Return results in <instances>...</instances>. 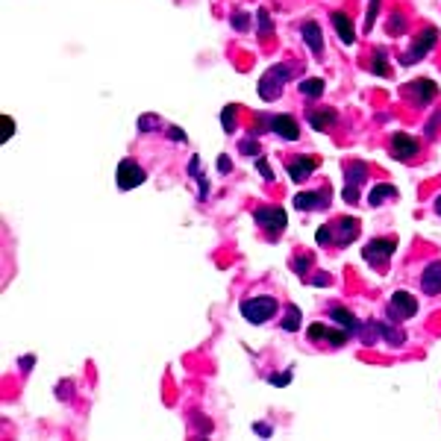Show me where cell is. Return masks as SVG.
Instances as JSON below:
<instances>
[{"mask_svg": "<svg viewBox=\"0 0 441 441\" xmlns=\"http://www.w3.org/2000/svg\"><path fill=\"white\" fill-rule=\"evenodd\" d=\"M412 94L426 106V103H430L433 97L438 94V85H435V80H415V83H412Z\"/></svg>", "mask_w": 441, "mask_h": 441, "instance_id": "19", "label": "cell"}, {"mask_svg": "<svg viewBox=\"0 0 441 441\" xmlns=\"http://www.w3.org/2000/svg\"><path fill=\"white\" fill-rule=\"evenodd\" d=\"M435 212L441 215V198H435Z\"/></svg>", "mask_w": 441, "mask_h": 441, "instance_id": "43", "label": "cell"}, {"mask_svg": "<svg viewBox=\"0 0 441 441\" xmlns=\"http://www.w3.org/2000/svg\"><path fill=\"white\" fill-rule=\"evenodd\" d=\"M347 336H350L347 329H327L324 324H312V327H309V338H315V341H318V338H327L329 345H336V347L345 345Z\"/></svg>", "mask_w": 441, "mask_h": 441, "instance_id": "14", "label": "cell"}, {"mask_svg": "<svg viewBox=\"0 0 441 441\" xmlns=\"http://www.w3.org/2000/svg\"><path fill=\"white\" fill-rule=\"evenodd\" d=\"M271 130L277 132L279 139H286V141H297V139H300V127H297V121H294L291 115H277V118H271Z\"/></svg>", "mask_w": 441, "mask_h": 441, "instance_id": "11", "label": "cell"}, {"mask_svg": "<svg viewBox=\"0 0 441 441\" xmlns=\"http://www.w3.org/2000/svg\"><path fill=\"white\" fill-rule=\"evenodd\" d=\"M271 27H274V24H271V15H268V12L262 9V12H259V35H265Z\"/></svg>", "mask_w": 441, "mask_h": 441, "instance_id": "32", "label": "cell"}, {"mask_svg": "<svg viewBox=\"0 0 441 441\" xmlns=\"http://www.w3.org/2000/svg\"><path fill=\"white\" fill-rule=\"evenodd\" d=\"M291 265L297 268V271H306V265H309V259H306V256H300V259H294Z\"/></svg>", "mask_w": 441, "mask_h": 441, "instance_id": "41", "label": "cell"}, {"mask_svg": "<svg viewBox=\"0 0 441 441\" xmlns=\"http://www.w3.org/2000/svg\"><path fill=\"white\" fill-rule=\"evenodd\" d=\"M403 30V15H395V21H391V33H400Z\"/></svg>", "mask_w": 441, "mask_h": 441, "instance_id": "40", "label": "cell"}, {"mask_svg": "<svg viewBox=\"0 0 441 441\" xmlns=\"http://www.w3.org/2000/svg\"><path fill=\"white\" fill-rule=\"evenodd\" d=\"M239 150H241V153H259V144H256V141H241Z\"/></svg>", "mask_w": 441, "mask_h": 441, "instance_id": "34", "label": "cell"}, {"mask_svg": "<svg viewBox=\"0 0 441 441\" xmlns=\"http://www.w3.org/2000/svg\"><path fill=\"white\" fill-rule=\"evenodd\" d=\"M421 288L426 294H438L441 291V262H430L421 274Z\"/></svg>", "mask_w": 441, "mask_h": 441, "instance_id": "15", "label": "cell"}, {"mask_svg": "<svg viewBox=\"0 0 441 441\" xmlns=\"http://www.w3.org/2000/svg\"><path fill=\"white\" fill-rule=\"evenodd\" d=\"M294 209L300 212H312V209H324L327 206V194H294Z\"/></svg>", "mask_w": 441, "mask_h": 441, "instance_id": "16", "label": "cell"}, {"mask_svg": "<svg viewBox=\"0 0 441 441\" xmlns=\"http://www.w3.org/2000/svg\"><path fill=\"white\" fill-rule=\"evenodd\" d=\"M377 12H379V0H371V3H368V15H365V33L374 27V21H377Z\"/></svg>", "mask_w": 441, "mask_h": 441, "instance_id": "28", "label": "cell"}, {"mask_svg": "<svg viewBox=\"0 0 441 441\" xmlns=\"http://www.w3.org/2000/svg\"><path fill=\"white\" fill-rule=\"evenodd\" d=\"M388 198H397L395 186H374L371 194H368V206H383V200H388Z\"/></svg>", "mask_w": 441, "mask_h": 441, "instance_id": "21", "label": "cell"}, {"mask_svg": "<svg viewBox=\"0 0 441 441\" xmlns=\"http://www.w3.org/2000/svg\"><path fill=\"white\" fill-rule=\"evenodd\" d=\"M324 85H327V83H324L321 77L303 80V83H300V94H303V97H321V94H324Z\"/></svg>", "mask_w": 441, "mask_h": 441, "instance_id": "23", "label": "cell"}, {"mask_svg": "<svg viewBox=\"0 0 441 441\" xmlns=\"http://www.w3.org/2000/svg\"><path fill=\"white\" fill-rule=\"evenodd\" d=\"M144 180H147V174L139 162H132V159H121L118 162V189H124V191L139 189Z\"/></svg>", "mask_w": 441, "mask_h": 441, "instance_id": "4", "label": "cell"}, {"mask_svg": "<svg viewBox=\"0 0 441 441\" xmlns=\"http://www.w3.org/2000/svg\"><path fill=\"white\" fill-rule=\"evenodd\" d=\"M309 124H312L315 132H327L329 124H336V109H312Z\"/></svg>", "mask_w": 441, "mask_h": 441, "instance_id": "17", "label": "cell"}, {"mask_svg": "<svg viewBox=\"0 0 441 441\" xmlns=\"http://www.w3.org/2000/svg\"><path fill=\"white\" fill-rule=\"evenodd\" d=\"M256 224H259L262 230H271L274 236L277 232H283V227L288 224V218H286V212L279 209V206H262V209H256Z\"/></svg>", "mask_w": 441, "mask_h": 441, "instance_id": "6", "label": "cell"}, {"mask_svg": "<svg viewBox=\"0 0 441 441\" xmlns=\"http://www.w3.org/2000/svg\"><path fill=\"white\" fill-rule=\"evenodd\" d=\"M283 329H286V333H294V329H300V309H297V306H288V309H286Z\"/></svg>", "mask_w": 441, "mask_h": 441, "instance_id": "24", "label": "cell"}, {"mask_svg": "<svg viewBox=\"0 0 441 441\" xmlns=\"http://www.w3.org/2000/svg\"><path fill=\"white\" fill-rule=\"evenodd\" d=\"M218 171H220V174H227V171H232V162H230L227 156H220V159H218Z\"/></svg>", "mask_w": 441, "mask_h": 441, "instance_id": "37", "label": "cell"}, {"mask_svg": "<svg viewBox=\"0 0 441 441\" xmlns=\"http://www.w3.org/2000/svg\"><path fill=\"white\" fill-rule=\"evenodd\" d=\"M253 430H256V433H259V435H271V433H274V430H271V426H268V424H256V426H253Z\"/></svg>", "mask_w": 441, "mask_h": 441, "instance_id": "39", "label": "cell"}, {"mask_svg": "<svg viewBox=\"0 0 441 441\" xmlns=\"http://www.w3.org/2000/svg\"><path fill=\"white\" fill-rule=\"evenodd\" d=\"M168 136L174 139V141H186V132H182L180 127H171V130H168Z\"/></svg>", "mask_w": 441, "mask_h": 441, "instance_id": "36", "label": "cell"}, {"mask_svg": "<svg viewBox=\"0 0 441 441\" xmlns=\"http://www.w3.org/2000/svg\"><path fill=\"white\" fill-rule=\"evenodd\" d=\"M156 124H159V118H156V115H144V118L139 121V127H141V130H150V127H156Z\"/></svg>", "mask_w": 441, "mask_h": 441, "instance_id": "33", "label": "cell"}, {"mask_svg": "<svg viewBox=\"0 0 441 441\" xmlns=\"http://www.w3.org/2000/svg\"><path fill=\"white\" fill-rule=\"evenodd\" d=\"M395 248H397V241H395V239H374V241H368V244H365L362 259H365L368 265L379 268V265H386V262L391 259Z\"/></svg>", "mask_w": 441, "mask_h": 441, "instance_id": "3", "label": "cell"}, {"mask_svg": "<svg viewBox=\"0 0 441 441\" xmlns=\"http://www.w3.org/2000/svg\"><path fill=\"white\" fill-rule=\"evenodd\" d=\"M297 71H300V65H294V62L271 68V71H268L265 77L259 80V97H262V101H277V97L283 94V85H286Z\"/></svg>", "mask_w": 441, "mask_h": 441, "instance_id": "1", "label": "cell"}, {"mask_svg": "<svg viewBox=\"0 0 441 441\" xmlns=\"http://www.w3.org/2000/svg\"><path fill=\"white\" fill-rule=\"evenodd\" d=\"M288 379H291V371H286V374H279V377H274V379H271V383H274V386H286V383H288Z\"/></svg>", "mask_w": 441, "mask_h": 441, "instance_id": "38", "label": "cell"}, {"mask_svg": "<svg viewBox=\"0 0 441 441\" xmlns=\"http://www.w3.org/2000/svg\"><path fill=\"white\" fill-rule=\"evenodd\" d=\"M189 171H191V177H203V165H200V159L194 156L191 159V165H189Z\"/></svg>", "mask_w": 441, "mask_h": 441, "instance_id": "35", "label": "cell"}, {"mask_svg": "<svg viewBox=\"0 0 441 441\" xmlns=\"http://www.w3.org/2000/svg\"><path fill=\"white\" fill-rule=\"evenodd\" d=\"M336 227H338V244H350L359 236V220L356 218H345V220H338Z\"/></svg>", "mask_w": 441, "mask_h": 441, "instance_id": "20", "label": "cell"}, {"mask_svg": "<svg viewBox=\"0 0 441 441\" xmlns=\"http://www.w3.org/2000/svg\"><path fill=\"white\" fill-rule=\"evenodd\" d=\"M300 35H303V42H306V47H309L312 56L324 53V33H321V27H318V21H306L300 27Z\"/></svg>", "mask_w": 441, "mask_h": 441, "instance_id": "10", "label": "cell"}, {"mask_svg": "<svg viewBox=\"0 0 441 441\" xmlns=\"http://www.w3.org/2000/svg\"><path fill=\"white\" fill-rule=\"evenodd\" d=\"M241 315L248 318L250 324H265L271 321L274 312H277V300L268 297V294H262V297H250V300H241Z\"/></svg>", "mask_w": 441, "mask_h": 441, "instance_id": "2", "label": "cell"}, {"mask_svg": "<svg viewBox=\"0 0 441 441\" xmlns=\"http://www.w3.org/2000/svg\"><path fill=\"white\" fill-rule=\"evenodd\" d=\"M374 74H377V77H391V68L386 65V51H383V47H377V51H374Z\"/></svg>", "mask_w": 441, "mask_h": 441, "instance_id": "25", "label": "cell"}, {"mask_svg": "<svg viewBox=\"0 0 441 441\" xmlns=\"http://www.w3.org/2000/svg\"><path fill=\"white\" fill-rule=\"evenodd\" d=\"M33 362H35L33 356H24V359L18 362V365H21V371H30V365H33Z\"/></svg>", "mask_w": 441, "mask_h": 441, "instance_id": "42", "label": "cell"}, {"mask_svg": "<svg viewBox=\"0 0 441 441\" xmlns=\"http://www.w3.org/2000/svg\"><path fill=\"white\" fill-rule=\"evenodd\" d=\"M391 153H395V159H400V162H409V159L418 156V141L406 136V132H395V136H391Z\"/></svg>", "mask_w": 441, "mask_h": 441, "instance_id": "8", "label": "cell"}, {"mask_svg": "<svg viewBox=\"0 0 441 441\" xmlns=\"http://www.w3.org/2000/svg\"><path fill=\"white\" fill-rule=\"evenodd\" d=\"M333 27H336V35L341 39V44H353L356 42V30H353V21L350 15H345V12H333Z\"/></svg>", "mask_w": 441, "mask_h": 441, "instance_id": "13", "label": "cell"}, {"mask_svg": "<svg viewBox=\"0 0 441 441\" xmlns=\"http://www.w3.org/2000/svg\"><path fill=\"white\" fill-rule=\"evenodd\" d=\"M329 321H333L336 327H341V329H347V333H359V329H362L356 318H353L347 309H338V306L329 312Z\"/></svg>", "mask_w": 441, "mask_h": 441, "instance_id": "18", "label": "cell"}, {"mask_svg": "<svg viewBox=\"0 0 441 441\" xmlns=\"http://www.w3.org/2000/svg\"><path fill=\"white\" fill-rule=\"evenodd\" d=\"M377 333L383 336V338L388 341V345H395V347H397V345H403V341H406V336H403L400 329H395V327H386L383 321H377Z\"/></svg>", "mask_w": 441, "mask_h": 441, "instance_id": "22", "label": "cell"}, {"mask_svg": "<svg viewBox=\"0 0 441 441\" xmlns=\"http://www.w3.org/2000/svg\"><path fill=\"white\" fill-rule=\"evenodd\" d=\"M256 168H259V174L268 180V182H274V168L265 162V159H256Z\"/></svg>", "mask_w": 441, "mask_h": 441, "instance_id": "31", "label": "cell"}, {"mask_svg": "<svg viewBox=\"0 0 441 441\" xmlns=\"http://www.w3.org/2000/svg\"><path fill=\"white\" fill-rule=\"evenodd\" d=\"M315 241H318V244H329V241H333V224L318 227V232H315Z\"/></svg>", "mask_w": 441, "mask_h": 441, "instance_id": "29", "label": "cell"}, {"mask_svg": "<svg viewBox=\"0 0 441 441\" xmlns=\"http://www.w3.org/2000/svg\"><path fill=\"white\" fill-rule=\"evenodd\" d=\"M232 27H236L239 33H244V30H248L250 27V15H248V12H232Z\"/></svg>", "mask_w": 441, "mask_h": 441, "instance_id": "27", "label": "cell"}, {"mask_svg": "<svg viewBox=\"0 0 441 441\" xmlns=\"http://www.w3.org/2000/svg\"><path fill=\"white\" fill-rule=\"evenodd\" d=\"M0 124H3V141H9L12 136H15V121H12L9 115L0 118Z\"/></svg>", "mask_w": 441, "mask_h": 441, "instance_id": "30", "label": "cell"}, {"mask_svg": "<svg viewBox=\"0 0 441 441\" xmlns=\"http://www.w3.org/2000/svg\"><path fill=\"white\" fill-rule=\"evenodd\" d=\"M315 168H318V159L315 156H297L294 162H288V177L294 182H306Z\"/></svg>", "mask_w": 441, "mask_h": 441, "instance_id": "12", "label": "cell"}, {"mask_svg": "<svg viewBox=\"0 0 441 441\" xmlns=\"http://www.w3.org/2000/svg\"><path fill=\"white\" fill-rule=\"evenodd\" d=\"M435 42H438V30L435 27H426L418 39H415V44L406 51V56H403V65H412V62H418V59H424L435 47Z\"/></svg>", "mask_w": 441, "mask_h": 441, "instance_id": "5", "label": "cell"}, {"mask_svg": "<svg viewBox=\"0 0 441 441\" xmlns=\"http://www.w3.org/2000/svg\"><path fill=\"white\" fill-rule=\"evenodd\" d=\"M220 124H224V130L227 132H232L236 130V106H224V112H220Z\"/></svg>", "mask_w": 441, "mask_h": 441, "instance_id": "26", "label": "cell"}, {"mask_svg": "<svg viewBox=\"0 0 441 441\" xmlns=\"http://www.w3.org/2000/svg\"><path fill=\"white\" fill-rule=\"evenodd\" d=\"M418 312V300L409 291H395L391 294V315L395 318H412Z\"/></svg>", "mask_w": 441, "mask_h": 441, "instance_id": "9", "label": "cell"}, {"mask_svg": "<svg viewBox=\"0 0 441 441\" xmlns=\"http://www.w3.org/2000/svg\"><path fill=\"white\" fill-rule=\"evenodd\" d=\"M365 174H368L365 162H353V165H347V189L341 191V198H345L347 203H356V200H359V186H362Z\"/></svg>", "mask_w": 441, "mask_h": 441, "instance_id": "7", "label": "cell"}]
</instances>
